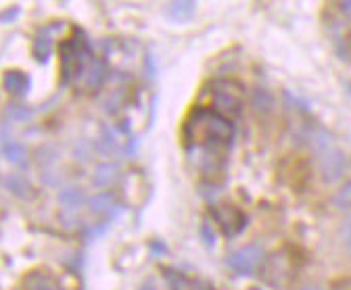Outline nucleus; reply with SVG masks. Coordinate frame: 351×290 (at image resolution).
<instances>
[{"mask_svg":"<svg viewBox=\"0 0 351 290\" xmlns=\"http://www.w3.org/2000/svg\"><path fill=\"white\" fill-rule=\"evenodd\" d=\"M232 119L209 109H197L184 123V138L189 144L205 148H228L234 140Z\"/></svg>","mask_w":351,"mask_h":290,"instance_id":"nucleus-1","label":"nucleus"},{"mask_svg":"<svg viewBox=\"0 0 351 290\" xmlns=\"http://www.w3.org/2000/svg\"><path fill=\"white\" fill-rule=\"evenodd\" d=\"M59 59H61V81L65 86L84 77L88 69L86 65H90L93 59H90V47H88V40L82 31L73 34L61 44Z\"/></svg>","mask_w":351,"mask_h":290,"instance_id":"nucleus-2","label":"nucleus"},{"mask_svg":"<svg viewBox=\"0 0 351 290\" xmlns=\"http://www.w3.org/2000/svg\"><path fill=\"white\" fill-rule=\"evenodd\" d=\"M207 90H209L211 107L215 109V113L224 115L228 119H234V117L241 115V111H243V90H241V86L234 84V81H228V79L211 81Z\"/></svg>","mask_w":351,"mask_h":290,"instance_id":"nucleus-3","label":"nucleus"},{"mask_svg":"<svg viewBox=\"0 0 351 290\" xmlns=\"http://www.w3.org/2000/svg\"><path fill=\"white\" fill-rule=\"evenodd\" d=\"M261 263H263V248L257 242L245 244L226 257L228 269L234 272L237 276H251L261 267Z\"/></svg>","mask_w":351,"mask_h":290,"instance_id":"nucleus-4","label":"nucleus"},{"mask_svg":"<svg viewBox=\"0 0 351 290\" xmlns=\"http://www.w3.org/2000/svg\"><path fill=\"white\" fill-rule=\"evenodd\" d=\"M293 276H295V263L289 253L272 255L270 259H266V263H261V280L274 288L287 286V282H291Z\"/></svg>","mask_w":351,"mask_h":290,"instance_id":"nucleus-5","label":"nucleus"},{"mask_svg":"<svg viewBox=\"0 0 351 290\" xmlns=\"http://www.w3.org/2000/svg\"><path fill=\"white\" fill-rule=\"evenodd\" d=\"M211 218L215 226L226 236H237L247 226V215L232 202H219L211 207Z\"/></svg>","mask_w":351,"mask_h":290,"instance_id":"nucleus-6","label":"nucleus"},{"mask_svg":"<svg viewBox=\"0 0 351 290\" xmlns=\"http://www.w3.org/2000/svg\"><path fill=\"white\" fill-rule=\"evenodd\" d=\"M320 159V174L326 182H337L345 176L347 172V155L332 146L330 150H326L324 155L318 157Z\"/></svg>","mask_w":351,"mask_h":290,"instance_id":"nucleus-7","label":"nucleus"},{"mask_svg":"<svg viewBox=\"0 0 351 290\" xmlns=\"http://www.w3.org/2000/svg\"><path fill=\"white\" fill-rule=\"evenodd\" d=\"M107 73H109V67L105 61H90L88 65L86 73H84V88L86 92H97L103 88V84L107 81Z\"/></svg>","mask_w":351,"mask_h":290,"instance_id":"nucleus-8","label":"nucleus"},{"mask_svg":"<svg viewBox=\"0 0 351 290\" xmlns=\"http://www.w3.org/2000/svg\"><path fill=\"white\" fill-rule=\"evenodd\" d=\"M163 278H165V284L169 290H211L203 282H197V280L184 276L182 272H176V269H165Z\"/></svg>","mask_w":351,"mask_h":290,"instance_id":"nucleus-9","label":"nucleus"},{"mask_svg":"<svg viewBox=\"0 0 351 290\" xmlns=\"http://www.w3.org/2000/svg\"><path fill=\"white\" fill-rule=\"evenodd\" d=\"M23 290H57V282L49 272H29L23 280Z\"/></svg>","mask_w":351,"mask_h":290,"instance_id":"nucleus-10","label":"nucleus"},{"mask_svg":"<svg viewBox=\"0 0 351 290\" xmlns=\"http://www.w3.org/2000/svg\"><path fill=\"white\" fill-rule=\"evenodd\" d=\"M117 178H119V165L117 163H101L93 174V184L99 188H107V186L115 184Z\"/></svg>","mask_w":351,"mask_h":290,"instance_id":"nucleus-11","label":"nucleus"},{"mask_svg":"<svg viewBox=\"0 0 351 290\" xmlns=\"http://www.w3.org/2000/svg\"><path fill=\"white\" fill-rule=\"evenodd\" d=\"M86 205L95 215H109V211H115V196L109 192H101L93 198H88Z\"/></svg>","mask_w":351,"mask_h":290,"instance_id":"nucleus-12","label":"nucleus"},{"mask_svg":"<svg viewBox=\"0 0 351 290\" xmlns=\"http://www.w3.org/2000/svg\"><path fill=\"white\" fill-rule=\"evenodd\" d=\"M84 200H86L84 192L80 188H75V186H65L59 192V202L63 205V209H67V211L80 209V207L84 205Z\"/></svg>","mask_w":351,"mask_h":290,"instance_id":"nucleus-13","label":"nucleus"},{"mask_svg":"<svg viewBox=\"0 0 351 290\" xmlns=\"http://www.w3.org/2000/svg\"><path fill=\"white\" fill-rule=\"evenodd\" d=\"M3 81H5L7 92L19 96V94H23V92L27 90V81H29V79H27L25 73H21V71H17V69H11V71L5 73Z\"/></svg>","mask_w":351,"mask_h":290,"instance_id":"nucleus-14","label":"nucleus"},{"mask_svg":"<svg viewBox=\"0 0 351 290\" xmlns=\"http://www.w3.org/2000/svg\"><path fill=\"white\" fill-rule=\"evenodd\" d=\"M310 144H312L314 153L320 157V155H324L326 150H330V148L335 146V140H332V136H330L328 132H324V130H318V132H314V134H312V138H310Z\"/></svg>","mask_w":351,"mask_h":290,"instance_id":"nucleus-15","label":"nucleus"},{"mask_svg":"<svg viewBox=\"0 0 351 290\" xmlns=\"http://www.w3.org/2000/svg\"><path fill=\"white\" fill-rule=\"evenodd\" d=\"M332 207H337L339 211H349L351 209V182H345L332 194Z\"/></svg>","mask_w":351,"mask_h":290,"instance_id":"nucleus-16","label":"nucleus"},{"mask_svg":"<svg viewBox=\"0 0 351 290\" xmlns=\"http://www.w3.org/2000/svg\"><path fill=\"white\" fill-rule=\"evenodd\" d=\"M51 51H53V34H49V29H44L36 38V57L42 59V61H47Z\"/></svg>","mask_w":351,"mask_h":290,"instance_id":"nucleus-17","label":"nucleus"},{"mask_svg":"<svg viewBox=\"0 0 351 290\" xmlns=\"http://www.w3.org/2000/svg\"><path fill=\"white\" fill-rule=\"evenodd\" d=\"M253 107H255V111H259V113H270L272 111V107H274V98L266 92V90H261V88H257L255 92H253Z\"/></svg>","mask_w":351,"mask_h":290,"instance_id":"nucleus-18","label":"nucleus"},{"mask_svg":"<svg viewBox=\"0 0 351 290\" xmlns=\"http://www.w3.org/2000/svg\"><path fill=\"white\" fill-rule=\"evenodd\" d=\"M7 188L15 194V196H21V198H25V196H29V186H27V182L25 180H21V178H17V176H11V178H7Z\"/></svg>","mask_w":351,"mask_h":290,"instance_id":"nucleus-19","label":"nucleus"},{"mask_svg":"<svg viewBox=\"0 0 351 290\" xmlns=\"http://www.w3.org/2000/svg\"><path fill=\"white\" fill-rule=\"evenodd\" d=\"M3 155H5L11 163H23V159H25V148H23L21 144H17V142H9V144H5V148H3Z\"/></svg>","mask_w":351,"mask_h":290,"instance_id":"nucleus-20","label":"nucleus"},{"mask_svg":"<svg viewBox=\"0 0 351 290\" xmlns=\"http://www.w3.org/2000/svg\"><path fill=\"white\" fill-rule=\"evenodd\" d=\"M193 3H176V5H169V13H173L178 19H184L193 13Z\"/></svg>","mask_w":351,"mask_h":290,"instance_id":"nucleus-21","label":"nucleus"},{"mask_svg":"<svg viewBox=\"0 0 351 290\" xmlns=\"http://www.w3.org/2000/svg\"><path fill=\"white\" fill-rule=\"evenodd\" d=\"M341 238H343V242L351 248V218H347L345 222H343V228H341Z\"/></svg>","mask_w":351,"mask_h":290,"instance_id":"nucleus-22","label":"nucleus"},{"mask_svg":"<svg viewBox=\"0 0 351 290\" xmlns=\"http://www.w3.org/2000/svg\"><path fill=\"white\" fill-rule=\"evenodd\" d=\"M301 290H324L322 286H318V284H305Z\"/></svg>","mask_w":351,"mask_h":290,"instance_id":"nucleus-23","label":"nucleus"},{"mask_svg":"<svg viewBox=\"0 0 351 290\" xmlns=\"http://www.w3.org/2000/svg\"><path fill=\"white\" fill-rule=\"evenodd\" d=\"M138 290H157V288H155V284H153V282H145Z\"/></svg>","mask_w":351,"mask_h":290,"instance_id":"nucleus-24","label":"nucleus"},{"mask_svg":"<svg viewBox=\"0 0 351 290\" xmlns=\"http://www.w3.org/2000/svg\"><path fill=\"white\" fill-rule=\"evenodd\" d=\"M341 11L347 13V15H351V3H343V5H341Z\"/></svg>","mask_w":351,"mask_h":290,"instance_id":"nucleus-25","label":"nucleus"}]
</instances>
